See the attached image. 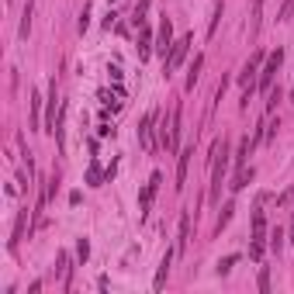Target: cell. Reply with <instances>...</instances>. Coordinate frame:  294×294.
<instances>
[{
	"instance_id": "cell-20",
	"label": "cell",
	"mask_w": 294,
	"mask_h": 294,
	"mask_svg": "<svg viewBox=\"0 0 294 294\" xmlns=\"http://www.w3.org/2000/svg\"><path fill=\"white\" fill-rule=\"evenodd\" d=\"M232 211H235V204H232V201H229V204L222 208V215H218V232H222V229H225V225L232 222Z\"/></svg>"
},
{
	"instance_id": "cell-27",
	"label": "cell",
	"mask_w": 294,
	"mask_h": 294,
	"mask_svg": "<svg viewBox=\"0 0 294 294\" xmlns=\"http://www.w3.org/2000/svg\"><path fill=\"white\" fill-rule=\"evenodd\" d=\"M260 14H263V0H253V31H260Z\"/></svg>"
},
{
	"instance_id": "cell-12",
	"label": "cell",
	"mask_w": 294,
	"mask_h": 294,
	"mask_svg": "<svg viewBox=\"0 0 294 294\" xmlns=\"http://www.w3.org/2000/svg\"><path fill=\"white\" fill-rule=\"evenodd\" d=\"M256 145V138H242V142H239V149H235V166H239V170H242V166H246V156H249V149H253Z\"/></svg>"
},
{
	"instance_id": "cell-15",
	"label": "cell",
	"mask_w": 294,
	"mask_h": 294,
	"mask_svg": "<svg viewBox=\"0 0 294 294\" xmlns=\"http://www.w3.org/2000/svg\"><path fill=\"white\" fill-rule=\"evenodd\" d=\"M170 263H173V253H166V256H163V263H159V274H156V280H153L156 291L166 284V277H170Z\"/></svg>"
},
{
	"instance_id": "cell-24",
	"label": "cell",
	"mask_w": 294,
	"mask_h": 294,
	"mask_svg": "<svg viewBox=\"0 0 294 294\" xmlns=\"http://www.w3.org/2000/svg\"><path fill=\"white\" fill-rule=\"evenodd\" d=\"M87 183H94V187L100 183V166H97V159H94V163H90V170H87Z\"/></svg>"
},
{
	"instance_id": "cell-4",
	"label": "cell",
	"mask_w": 294,
	"mask_h": 294,
	"mask_svg": "<svg viewBox=\"0 0 294 294\" xmlns=\"http://www.w3.org/2000/svg\"><path fill=\"white\" fill-rule=\"evenodd\" d=\"M159 183H163V173H153L149 183L142 187V197H138V215L142 218L149 215V208H153V201H156V194H159Z\"/></svg>"
},
{
	"instance_id": "cell-32",
	"label": "cell",
	"mask_w": 294,
	"mask_h": 294,
	"mask_svg": "<svg viewBox=\"0 0 294 294\" xmlns=\"http://www.w3.org/2000/svg\"><path fill=\"white\" fill-rule=\"evenodd\" d=\"M291 100H294V87H291Z\"/></svg>"
},
{
	"instance_id": "cell-8",
	"label": "cell",
	"mask_w": 294,
	"mask_h": 294,
	"mask_svg": "<svg viewBox=\"0 0 294 294\" xmlns=\"http://www.w3.org/2000/svg\"><path fill=\"white\" fill-rule=\"evenodd\" d=\"M180 135H183V107L176 104L173 111H170V149H180Z\"/></svg>"
},
{
	"instance_id": "cell-21",
	"label": "cell",
	"mask_w": 294,
	"mask_h": 294,
	"mask_svg": "<svg viewBox=\"0 0 294 294\" xmlns=\"http://www.w3.org/2000/svg\"><path fill=\"white\" fill-rule=\"evenodd\" d=\"M270 249H274V253H280V249H284V232H280V229H274V232H270Z\"/></svg>"
},
{
	"instance_id": "cell-13",
	"label": "cell",
	"mask_w": 294,
	"mask_h": 294,
	"mask_svg": "<svg viewBox=\"0 0 294 294\" xmlns=\"http://www.w3.org/2000/svg\"><path fill=\"white\" fill-rule=\"evenodd\" d=\"M59 274H62V287L69 291V277H73V267H69V253L59 249Z\"/></svg>"
},
{
	"instance_id": "cell-28",
	"label": "cell",
	"mask_w": 294,
	"mask_h": 294,
	"mask_svg": "<svg viewBox=\"0 0 294 294\" xmlns=\"http://www.w3.org/2000/svg\"><path fill=\"white\" fill-rule=\"evenodd\" d=\"M249 256H253V260H263V242H260V239L249 242Z\"/></svg>"
},
{
	"instance_id": "cell-19",
	"label": "cell",
	"mask_w": 294,
	"mask_h": 294,
	"mask_svg": "<svg viewBox=\"0 0 294 294\" xmlns=\"http://www.w3.org/2000/svg\"><path fill=\"white\" fill-rule=\"evenodd\" d=\"M39 111H42V94L31 90V128H39Z\"/></svg>"
},
{
	"instance_id": "cell-22",
	"label": "cell",
	"mask_w": 294,
	"mask_h": 294,
	"mask_svg": "<svg viewBox=\"0 0 294 294\" xmlns=\"http://www.w3.org/2000/svg\"><path fill=\"white\" fill-rule=\"evenodd\" d=\"M149 52H153V49H149V28H142V42H138V56H142V59H149Z\"/></svg>"
},
{
	"instance_id": "cell-7",
	"label": "cell",
	"mask_w": 294,
	"mask_h": 294,
	"mask_svg": "<svg viewBox=\"0 0 294 294\" xmlns=\"http://www.w3.org/2000/svg\"><path fill=\"white\" fill-rule=\"evenodd\" d=\"M170 49H173V24H170V18H163L159 21V35H156V52L170 56Z\"/></svg>"
},
{
	"instance_id": "cell-9",
	"label": "cell",
	"mask_w": 294,
	"mask_h": 294,
	"mask_svg": "<svg viewBox=\"0 0 294 294\" xmlns=\"http://www.w3.org/2000/svg\"><path fill=\"white\" fill-rule=\"evenodd\" d=\"M191 156H194V145H187V149H180V159H176V191H183V183H187V170H191Z\"/></svg>"
},
{
	"instance_id": "cell-18",
	"label": "cell",
	"mask_w": 294,
	"mask_h": 294,
	"mask_svg": "<svg viewBox=\"0 0 294 294\" xmlns=\"http://www.w3.org/2000/svg\"><path fill=\"white\" fill-rule=\"evenodd\" d=\"M24 222H28V211H21L18 215V222H14V235H11V249L21 242V235H24Z\"/></svg>"
},
{
	"instance_id": "cell-16",
	"label": "cell",
	"mask_w": 294,
	"mask_h": 294,
	"mask_svg": "<svg viewBox=\"0 0 294 294\" xmlns=\"http://www.w3.org/2000/svg\"><path fill=\"white\" fill-rule=\"evenodd\" d=\"M201 69H204V56H194V66L187 69V90H194V83L201 80Z\"/></svg>"
},
{
	"instance_id": "cell-25",
	"label": "cell",
	"mask_w": 294,
	"mask_h": 294,
	"mask_svg": "<svg viewBox=\"0 0 294 294\" xmlns=\"http://www.w3.org/2000/svg\"><path fill=\"white\" fill-rule=\"evenodd\" d=\"M77 256H80V263H87V256H90V242H87V239L77 242Z\"/></svg>"
},
{
	"instance_id": "cell-17",
	"label": "cell",
	"mask_w": 294,
	"mask_h": 294,
	"mask_svg": "<svg viewBox=\"0 0 294 294\" xmlns=\"http://www.w3.org/2000/svg\"><path fill=\"white\" fill-rule=\"evenodd\" d=\"M256 176V170L253 166H249V170H246V166H242V170H239V173H235V183H229V187H232V191H242V187H246V183H249V180H253Z\"/></svg>"
},
{
	"instance_id": "cell-23",
	"label": "cell",
	"mask_w": 294,
	"mask_h": 294,
	"mask_svg": "<svg viewBox=\"0 0 294 294\" xmlns=\"http://www.w3.org/2000/svg\"><path fill=\"white\" fill-rule=\"evenodd\" d=\"M235 263H239V256H225V260H218V267H215V270H218V274H229Z\"/></svg>"
},
{
	"instance_id": "cell-29",
	"label": "cell",
	"mask_w": 294,
	"mask_h": 294,
	"mask_svg": "<svg viewBox=\"0 0 294 294\" xmlns=\"http://www.w3.org/2000/svg\"><path fill=\"white\" fill-rule=\"evenodd\" d=\"M87 24H90V7L83 4V11H80V31H87Z\"/></svg>"
},
{
	"instance_id": "cell-31",
	"label": "cell",
	"mask_w": 294,
	"mask_h": 294,
	"mask_svg": "<svg viewBox=\"0 0 294 294\" xmlns=\"http://www.w3.org/2000/svg\"><path fill=\"white\" fill-rule=\"evenodd\" d=\"M291 242H294V215H291Z\"/></svg>"
},
{
	"instance_id": "cell-10",
	"label": "cell",
	"mask_w": 294,
	"mask_h": 294,
	"mask_svg": "<svg viewBox=\"0 0 294 294\" xmlns=\"http://www.w3.org/2000/svg\"><path fill=\"white\" fill-rule=\"evenodd\" d=\"M180 242H176V253H183L187 249V239H191V211H183L180 215V235H176Z\"/></svg>"
},
{
	"instance_id": "cell-6",
	"label": "cell",
	"mask_w": 294,
	"mask_h": 294,
	"mask_svg": "<svg viewBox=\"0 0 294 294\" xmlns=\"http://www.w3.org/2000/svg\"><path fill=\"white\" fill-rule=\"evenodd\" d=\"M260 62H263V52H253V59H249V62H246V66H242V73H239V83H242V87H246V90H253L256 87V73H260Z\"/></svg>"
},
{
	"instance_id": "cell-3",
	"label": "cell",
	"mask_w": 294,
	"mask_h": 294,
	"mask_svg": "<svg viewBox=\"0 0 294 294\" xmlns=\"http://www.w3.org/2000/svg\"><path fill=\"white\" fill-rule=\"evenodd\" d=\"M191 45H194V35H183V39L173 42V49H170V56H166V77H170L173 69H180V62H183V56H187Z\"/></svg>"
},
{
	"instance_id": "cell-14",
	"label": "cell",
	"mask_w": 294,
	"mask_h": 294,
	"mask_svg": "<svg viewBox=\"0 0 294 294\" xmlns=\"http://www.w3.org/2000/svg\"><path fill=\"white\" fill-rule=\"evenodd\" d=\"M253 239H260V242L267 239V215H263L260 208L253 211Z\"/></svg>"
},
{
	"instance_id": "cell-1",
	"label": "cell",
	"mask_w": 294,
	"mask_h": 294,
	"mask_svg": "<svg viewBox=\"0 0 294 294\" xmlns=\"http://www.w3.org/2000/svg\"><path fill=\"white\" fill-rule=\"evenodd\" d=\"M229 163H232V153H229V138L222 135L215 138V145H211V201L222 197V180L229 173Z\"/></svg>"
},
{
	"instance_id": "cell-26",
	"label": "cell",
	"mask_w": 294,
	"mask_h": 294,
	"mask_svg": "<svg viewBox=\"0 0 294 294\" xmlns=\"http://www.w3.org/2000/svg\"><path fill=\"white\" fill-rule=\"evenodd\" d=\"M222 11H225V4L218 0V4H215V18H211V24H208V35H215V28H218V18H222Z\"/></svg>"
},
{
	"instance_id": "cell-2",
	"label": "cell",
	"mask_w": 294,
	"mask_h": 294,
	"mask_svg": "<svg viewBox=\"0 0 294 294\" xmlns=\"http://www.w3.org/2000/svg\"><path fill=\"white\" fill-rule=\"evenodd\" d=\"M280 62H284V52H280V49L267 56L263 69H260V80H256V87H260V90H267V94L274 90V80H277V73H280Z\"/></svg>"
},
{
	"instance_id": "cell-30",
	"label": "cell",
	"mask_w": 294,
	"mask_h": 294,
	"mask_svg": "<svg viewBox=\"0 0 294 294\" xmlns=\"http://www.w3.org/2000/svg\"><path fill=\"white\" fill-rule=\"evenodd\" d=\"M260 291H270V270L267 267L260 270Z\"/></svg>"
},
{
	"instance_id": "cell-5",
	"label": "cell",
	"mask_w": 294,
	"mask_h": 294,
	"mask_svg": "<svg viewBox=\"0 0 294 294\" xmlns=\"http://www.w3.org/2000/svg\"><path fill=\"white\" fill-rule=\"evenodd\" d=\"M156 111H149V115L142 118V125H138V142H142V149L145 153H156V142H153V128H156Z\"/></svg>"
},
{
	"instance_id": "cell-11",
	"label": "cell",
	"mask_w": 294,
	"mask_h": 294,
	"mask_svg": "<svg viewBox=\"0 0 294 294\" xmlns=\"http://www.w3.org/2000/svg\"><path fill=\"white\" fill-rule=\"evenodd\" d=\"M31 14H35V4L28 0V4H24V11H21V28H18L21 39H28V31H31Z\"/></svg>"
}]
</instances>
